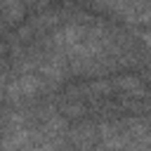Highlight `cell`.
Listing matches in <instances>:
<instances>
[{"label":"cell","mask_w":151,"mask_h":151,"mask_svg":"<svg viewBox=\"0 0 151 151\" xmlns=\"http://www.w3.org/2000/svg\"><path fill=\"white\" fill-rule=\"evenodd\" d=\"M26 139H28V132H26V130H12V132H7V137L2 139V149H5V151H17L21 144H26Z\"/></svg>","instance_id":"6da1fadb"},{"label":"cell","mask_w":151,"mask_h":151,"mask_svg":"<svg viewBox=\"0 0 151 151\" xmlns=\"http://www.w3.org/2000/svg\"><path fill=\"white\" fill-rule=\"evenodd\" d=\"M118 85H123V87H134V90H139V92L144 90V87H142V83H139L137 78H120V80H118Z\"/></svg>","instance_id":"7a4b0ae2"},{"label":"cell","mask_w":151,"mask_h":151,"mask_svg":"<svg viewBox=\"0 0 151 151\" xmlns=\"http://www.w3.org/2000/svg\"><path fill=\"white\" fill-rule=\"evenodd\" d=\"M31 151H57V149H52V146H35V149H31Z\"/></svg>","instance_id":"3957f363"}]
</instances>
